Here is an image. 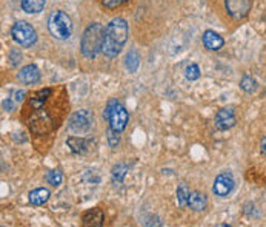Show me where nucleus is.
Returning <instances> with one entry per match:
<instances>
[{
	"label": "nucleus",
	"instance_id": "1",
	"mask_svg": "<svg viewBox=\"0 0 266 227\" xmlns=\"http://www.w3.org/2000/svg\"><path fill=\"white\" fill-rule=\"evenodd\" d=\"M128 33H129L128 24L123 19H120V17L113 19L107 25L103 47H102V51L105 53L107 57L113 59V57H116L122 51L123 45L128 40Z\"/></svg>",
	"mask_w": 266,
	"mask_h": 227
},
{
	"label": "nucleus",
	"instance_id": "2",
	"mask_svg": "<svg viewBox=\"0 0 266 227\" xmlns=\"http://www.w3.org/2000/svg\"><path fill=\"white\" fill-rule=\"evenodd\" d=\"M103 39H105V28L102 24H91L88 27L82 36L80 48L85 57L94 59L103 47Z\"/></svg>",
	"mask_w": 266,
	"mask_h": 227
},
{
	"label": "nucleus",
	"instance_id": "3",
	"mask_svg": "<svg viewBox=\"0 0 266 227\" xmlns=\"http://www.w3.org/2000/svg\"><path fill=\"white\" fill-rule=\"evenodd\" d=\"M48 30L59 40L69 39L72 34V24H71L69 16L60 10L52 11L51 16L48 17Z\"/></svg>",
	"mask_w": 266,
	"mask_h": 227
},
{
	"label": "nucleus",
	"instance_id": "4",
	"mask_svg": "<svg viewBox=\"0 0 266 227\" xmlns=\"http://www.w3.org/2000/svg\"><path fill=\"white\" fill-rule=\"evenodd\" d=\"M105 116L110 119V125L114 131L122 133L125 130L128 124V111L120 102H117L116 99L110 101L105 110Z\"/></svg>",
	"mask_w": 266,
	"mask_h": 227
},
{
	"label": "nucleus",
	"instance_id": "5",
	"mask_svg": "<svg viewBox=\"0 0 266 227\" xmlns=\"http://www.w3.org/2000/svg\"><path fill=\"white\" fill-rule=\"evenodd\" d=\"M11 36L22 47H31L37 40L36 30L26 22H16L11 28Z\"/></svg>",
	"mask_w": 266,
	"mask_h": 227
},
{
	"label": "nucleus",
	"instance_id": "6",
	"mask_svg": "<svg viewBox=\"0 0 266 227\" xmlns=\"http://www.w3.org/2000/svg\"><path fill=\"white\" fill-rule=\"evenodd\" d=\"M251 7V0H225V8L234 20H242L243 17H246Z\"/></svg>",
	"mask_w": 266,
	"mask_h": 227
},
{
	"label": "nucleus",
	"instance_id": "7",
	"mask_svg": "<svg viewBox=\"0 0 266 227\" xmlns=\"http://www.w3.org/2000/svg\"><path fill=\"white\" fill-rule=\"evenodd\" d=\"M69 128L74 131V133H85L90 130L91 127V115L90 111L86 110H80L77 113H74L68 122Z\"/></svg>",
	"mask_w": 266,
	"mask_h": 227
},
{
	"label": "nucleus",
	"instance_id": "8",
	"mask_svg": "<svg viewBox=\"0 0 266 227\" xmlns=\"http://www.w3.org/2000/svg\"><path fill=\"white\" fill-rule=\"evenodd\" d=\"M234 189V178L231 173L228 172H223L220 173L216 181H214V186H212V192L217 195V196H228Z\"/></svg>",
	"mask_w": 266,
	"mask_h": 227
},
{
	"label": "nucleus",
	"instance_id": "9",
	"mask_svg": "<svg viewBox=\"0 0 266 227\" xmlns=\"http://www.w3.org/2000/svg\"><path fill=\"white\" fill-rule=\"evenodd\" d=\"M235 125V115L232 108H222L216 115V127L219 130H228Z\"/></svg>",
	"mask_w": 266,
	"mask_h": 227
},
{
	"label": "nucleus",
	"instance_id": "10",
	"mask_svg": "<svg viewBox=\"0 0 266 227\" xmlns=\"http://www.w3.org/2000/svg\"><path fill=\"white\" fill-rule=\"evenodd\" d=\"M17 79L22 84H37L40 81V70L36 65H26L23 66L19 74H17Z\"/></svg>",
	"mask_w": 266,
	"mask_h": 227
},
{
	"label": "nucleus",
	"instance_id": "11",
	"mask_svg": "<svg viewBox=\"0 0 266 227\" xmlns=\"http://www.w3.org/2000/svg\"><path fill=\"white\" fill-rule=\"evenodd\" d=\"M83 225H102L105 221V215L100 209H91L83 213Z\"/></svg>",
	"mask_w": 266,
	"mask_h": 227
},
{
	"label": "nucleus",
	"instance_id": "12",
	"mask_svg": "<svg viewBox=\"0 0 266 227\" xmlns=\"http://www.w3.org/2000/svg\"><path fill=\"white\" fill-rule=\"evenodd\" d=\"M203 45H205L208 50L216 51V50H220V48L225 45V40H223L222 36H219L216 31L208 30V31L203 33Z\"/></svg>",
	"mask_w": 266,
	"mask_h": 227
},
{
	"label": "nucleus",
	"instance_id": "13",
	"mask_svg": "<svg viewBox=\"0 0 266 227\" xmlns=\"http://www.w3.org/2000/svg\"><path fill=\"white\" fill-rule=\"evenodd\" d=\"M206 204H208V201H206V196H205L203 193H200V192H191L188 206H190L193 210L202 212V210L206 209Z\"/></svg>",
	"mask_w": 266,
	"mask_h": 227
},
{
	"label": "nucleus",
	"instance_id": "14",
	"mask_svg": "<svg viewBox=\"0 0 266 227\" xmlns=\"http://www.w3.org/2000/svg\"><path fill=\"white\" fill-rule=\"evenodd\" d=\"M46 0H22V10L28 14H37L43 11Z\"/></svg>",
	"mask_w": 266,
	"mask_h": 227
},
{
	"label": "nucleus",
	"instance_id": "15",
	"mask_svg": "<svg viewBox=\"0 0 266 227\" xmlns=\"http://www.w3.org/2000/svg\"><path fill=\"white\" fill-rule=\"evenodd\" d=\"M48 199H49V190L48 189L40 187V189H36L30 193V202L34 204V206H42Z\"/></svg>",
	"mask_w": 266,
	"mask_h": 227
},
{
	"label": "nucleus",
	"instance_id": "16",
	"mask_svg": "<svg viewBox=\"0 0 266 227\" xmlns=\"http://www.w3.org/2000/svg\"><path fill=\"white\" fill-rule=\"evenodd\" d=\"M51 93H52V92H51V88H45V90L39 92L37 95H34V96L31 98L30 105H31L34 110H40V107L45 104V101L49 98V95H51Z\"/></svg>",
	"mask_w": 266,
	"mask_h": 227
},
{
	"label": "nucleus",
	"instance_id": "17",
	"mask_svg": "<svg viewBox=\"0 0 266 227\" xmlns=\"http://www.w3.org/2000/svg\"><path fill=\"white\" fill-rule=\"evenodd\" d=\"M66 144L69 145L72 153H83V151L86 150V145H88V142L82 138H68Z\"/></svg>",
	"mask_w": 266,
	"mask_h": 227
},
{
	"label": "nucleus",
	"instance_id": "18",
	"mask_svg": "<svg viewBox=\"0 0 266 227\" xmlns=\"http://www.w3.org/2000/svg\"><path fill=\"white\" fill-rule=\"evenodd\" d=\"M190 195H191V192H190L188 186H187V184H182V186L179 187V190H177V201H179V206H180V207L188 206Z\"/></svg>",
	"mask_w": 266,
	"mask_h": 227
},
{
	"label": "nucleus",
	"instance_id": "19",
	"mask_svg": "<svg viewBox=\"0 0 266 227\" xmlns=\"http://www.w3.org/2000/svg\"><path fill=\"white\" fill-rule=\"evenodd\" d=\"M126 68L131 71V73H136L137 71V68H139V63H140V57H139V54H137V51H129L128 53V56H126Z\"/></svg>",
	"mask_w": 266,
	"mask_h": 227
},
{
	"label": "nucleus",
	"instance_id": "20",
	"mask_svg": "<svg viewBox=\"0 0 266 227\" xmlns=\"http://www.w3.org/2000/svg\"><path fill=\"white\" fill-rule=\"evenodd\" d=\"M46 183L51 184V186H54V187L60 186V183H62V172L60 170H51V172H48Z\"/></svg>",
	"mask_w": 266,
	"mask_h": 227
},
{
	"label": "nucleus",
	"instance_id": "21",
	"mask_svg": "<svg viewBox=\"0 0 266 227\" xmlns=\"http://www.w3.org/2000/svg\"><path fill=\"white\" fill-rule=\"evenodd\" d=\"M185 73H187V78H188L190 81H196V79L200 78V70H199V66H197L196 63L188 65L187 70H185Z\"/></svg>",
	"mask_w": 266,
	"mask_h": 227
},
{
	"label": "nucleus",
	"instance_id": "22",
	"mask_svg": "<svg viewBox=\"0 0 266 227\" xmlns=\"http://www.w3.org/2000/svg\"><path fill=\"white\" fill-rule=\"evenodd\" d=\"M240 87L246 92V93H252L255 90V81L251 78V76H245L240 82Z\"/></svg>",
	"mask_w": 266,
	"mask_h": 227
},
{
	"label": "nucleus",
	"instance_id": "23",
	"mask_svg": "<svg viewBox=\"0 0 266 227\" xmlns=\"http://www.w3.org/2000/svg\"><path fill=\"white\" fill-rule=\"evenodd\" d=\"M126 2H129V0H102L103 7H107L110 10H114V8H117V7H120Z\"/></svg>",
	"mask_w": 266,
	"mask_h": 227
},
{
	"label": "nucleus",
	"instance_id": "24",
	"mask_svg": "<svg viewBox=\"0 0 266 227\" xmlns=\"http://www.w3.org/2000/svg\"><path fill=\"white\" fill-rule=\"evenodd\" d=\"M125 173H126V166H123V164H119V166H116V167L113 169V175H114V178H117L119 181L123 179Z\"/></svg>",
	"mask_w": 266,
	"mask_h": 227
},
{
	"label": "nucleus",
	"instance_id": "25",
	"mask_svg": "<svg viewBox=\"0 0 266 227\" xmlns=\"http://www.w3.org/2000/svg\"><path fill=\"white\" fill-rule=\"evenodd\" d=\"M108 142L113 148H116L119 145V138H117V131H114L113 128L108 130Z\"/></svg>",
	"mask_w": 266,
	"mask_h": 227
},
{
	"label": "nucleus",
	"instance_id": "26",
	"mask_svg": "<svg viewBox=\"0 0 266 227\" xmlns=\"http://www.w3.org/2000/svg\"><path fill=\"white\" fill-rule=\"evenodd\" d=\"M10 59H11V63H13V65H17V63L20 62V59H22V54H20L17 50H13V51L10 53Z\"/></svg>",
	"mask_w": 266,
	"mask_h": 227
},
{
	"label": "nucleus",
	"instance_id": "27",
	"mask_svg": "<svg viewBox=\"0 0 266 227\" xmlns=\"http://www.w3.org/2000/svg\"><path fill=\"white\" fill-rule=\"evenodd\" d=\"M13 96H14V101H16V102H23V99H25V92H23V90H17V92L13 93Z\"/></svg>",
	"mask_w": 266,
	"mask_h": 227
},
{
	"label": "nucleus",
	"instance_id": "28",
	"mask_svg": "<svg viewBox=\"0 0 266 227\" xmlns=\"http://www.w3.org/2000/svg\"><path fill=\"white\" fill-rule=\"evenodd\" d=\"M4 107L8 110V111H13L14 110V105H13V102L10 101V99H7V101H4Z\"/></svg>",
	"mask_w": 266,
	"mask_h": 227
},
{
	"label": "nucleus",
	"instance_id": "29",
	"mask_svg": "<svg viewBox=\"0 0 266 227\" xmlns=\"http://www.w3.org/2000/svg\"><path fill=\"white\" fill-rule=\"evenodd\" d=\"M261 153H263V155L266 156V138H264V139L261 141Z\"/></svg>",
	"mask_w": 266,
	"mask_h": 227
}]
</instances>
